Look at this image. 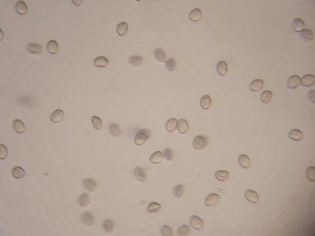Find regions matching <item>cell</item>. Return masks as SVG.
Listing matches in <instances>:
<instances>
[{"mask_svg": "<svg viewBox=\"0 0 315 236\" xmlns=\"http://www.w3.org/2000/svg\"><path fill=\"white\" fill-rule=\"evenodd\" d=\"M128 26V24L126 22H122L119 23L116 27L117 33L120 36L124 35L127 31Z\"/></svg>", "mask_w": 315, "mask_h": 236, "instance_id": "obj_28", "label": "cell"}, {"mask_svg": "<svg viewBox=\"0 0 315 236\" xmlns=\"http://www.w3.org/2000/svg\"><path fill=\"white\" fill-rule=\"evenodd\" d=\"M300 36L301 40L305 43L311 42L313 38V33L310 29L305 28L300 32Z\"/></svg>", "mask_w": 315, "mask_h": 236, "instance_id": "obj_6", "label": "cell"}, {"mask_svg": "<svg viewBox=\"0 0 315 236\" xmlns=\"http://www.w3.org/2000/svg\"><path fill=\"white\" fill-rule=\"evenodd\" d=\"M177 123V119L173 118L169 119L166 122L165 127L169 132H172L175 129Z\"/></svg>", "mask_w": 315, "mask_h": 236, "instance_id": "obj_32", "label": "cell"}, {"mask_svg": "<svg viewBox=\"0 0 315 236\" xmlns=\"http://www.w3.org/2000/svg\"><path fill=\"white\" fill-rule=\"evenodd\" d=\"M109 129L110 133L115 137L118 136L121 132L120 126L115 123L111 124L109 126Z\"/></svg>", "mask_w": 315, "mask_h": 236, "instance_id": "obj_33", "label": "cell"}, {"mask_svg": "<svg viewBox=\"0 0 315 236\" xmlns=\"http://www.w3.org/2000/svg\"><path fill=\"white\" fill-rule=\"evenodd\" d=\"M178 131L181 133L186 132L189 129V124L187 121L184 119H180L177 124Z\"/></svg>", "mask_w": 315, "mask_h": 236, "instance_id": "obj_25", "label": "cell"}, {"mask_svg": "<svg viewBox=\"0 0 315 236\" xmlns=\"http://www.w3.org/2000/svg\"><path fill=\"white\" fill-rule=\"evenodd\" d=\"M143 58L140 56H134L131 57L129 60L130 64L134 67L140 65L142 62Z\"/></svg>", "mask_w": 315, "mask_h": 236, "instance_id": "obj_36", "label": "cell"}, {"mask_svg": "<svg viewBox=\"0 0 315 236\" xmlns=\"http://www.w3.org/2000/svg\"><path fill=\"white\" fill-rule=\"evenodd\" d=\"M15 8L16 12L19 14H24L27 12V7L25 2L19 0L16 2Z\"/></svg>", "mask_w": 315, "mask_h": 236, "instance_id": "obj_13", "label": "cell"}, {"mask_svg": "<svg viewBox=\"0 0 315 236\" xmlns=\"http://www.w3.org/2000/svg\"><path fill=\"white\" fill-rule=\"evenodd\" d=\"M314 90L309 91L307 94L308 99L313 104H315V92Z\"/></svg>", "mask_w": 315, "mask_h": 236, "instance_id": "obj_46", "label": "cell"}, {"mask_svg": "<svg viewBox=\"0 0 315 236\" xmlns=\"http://www.w3.org/2000/svg\"><path fill=\"white\" fill-rule=\"evenodd\" d=\"M305 27V24L302 19L299 18H295L293 19L292 27L294 31L300 32L304 29Z\"/></svg>", "mask_w": 315, "mask_h": 236, "instance_id": "obj_19", "label": "cell"}, {"mask_svg": "<svg viewBox=\"0 0 315 236\" xmlns=\"http://www.w3.org/2000/svg\"><path fill=\"white\" fill-rule=\"evenodd\" d=\"M163 155L162 153L160 151H157L150 156L149 159L150 162L154 163H158L162 160Z\"/></svg>", "mask_w": 315, "mask_h": 236, "instance_id": "obj_34", "label": "cell"}, {"mask_svg": "<svg viewBox=\"0 0 315 236\" xmlns=\"http://www.w3.org/2000/svg\"><path fill=\"white\" fill-rule=\"evenodd\" d=\"M161 209V206L159 203L156 202H152L149 204L147 210L148 212L152 213L159 211Z\"/></svg>", "mask_w": 315, "mask_h": 236, "instance_id": "obj_39", "label": "cell"}, {"mask_svg": "<svg viewBox=\"0 0 315 236\" xmlns=\"http://www.w3.org/2000/svg\"><path fill=\"white\" fill-rule=\"evenodd\" d=\"M192 144L193 148L195 149L204 148L208 144V138L204 135H197L193 139Z\"/></svg>", "mask_w": 315, "mask_h": 236, "instance_id": "obj_2", "label": "cell"}, {"mask_svg": "<svg viewBox=\"0 0 315 236\" xmlns=\"http://www.w3.org/2000/svg\"><path fill=\"white\" fill-rule=\"evenodd\" d=\"M27 51L32 54L37 55L40 54L42 51L43 48L40 44L35 43H30L26 47Z\"/></svg>", "mask_w": 315, "mask_h": 236, "instance_id": "obj_7", "label": "cell"}, {"mask_svg": "<svg viewBox=\"0 0 315 236\" xmlns=\"http://www.w3.org/2000/svg\"><path fill=\"white\" fill-rule=\"evenodd\" d=\"M173 154V151L169 148H166L163 152L164 156L168 160H170L172 159Z\"/></svg>", "mask_w": 315, "mask_h": 236, "instance_id": "obj_45", "label": "cell"}, {"mask_svg": "<svg viewBox=\"0 0 315 236\" xmlns=\"http://www.w3.org/2000/svg\"><path fill=\"white\" fill-rule=\"evenodd\" d=\"M288 135L289 138L295 141H300L303 137V132L297 128L292 129L288 132Z\"/></svg>", "mask_w": 315, "mask_h": 236, "instance_id": "obj_10", "label": "cell"}, {"mask_svg": "<svg viewBox=\"0 0 315 236\" xmlns=\"http://www.w3.org/2000/svg\"><path fill=\"white\" fill-rule=\"evenodd\" d=\"M11 173L13 176L17 179L22 178L25 174V171L23 169L19 166L14 167L12 170Z\"/></svg>", "mask_w": 315, "mask_h": 236, "instance_id": "obj_29", "label": "cell"}, {"mask_svg": "<svg viewBox=\"0 0 315 236\" xmlns=\"http://www.w3.org/2000/svg\"><path fill=\"white\" fill-rule=\"evenodd\" d=\"M108 59L103 56H99L94 60L93 64L97 67H103L106 66L108 64Z\"/></svg>", "mask_w": 315, "mask_h": 236, "instance_id": "obj_21", "label": "cell"}, {"mask_svg": "<svg viewBox=\"0 0 315 236\" xmlns=\"http://www.w3.org/2000/svg\"><path fill=\"white\" fill-rule=\"evenodd\" d=\"M91 121L94 128L98 130L101 128L102 125V121L99 117L93 116L91 118Z\"/></svg>", "mask_w": 315, "mask_h": 236, "instance_id": "obj_41", "label": "cell"}, {"mask_svg": "<svg viewBox=\"0 0 315 236\" xmlns=\"http://www.w3.org/2000/svg\"><path fill=\"white\" fill-rule=\"evenodd\" d=\"M306 175L309 180L312 182L315 180V168L314 166L309 167L306 170Z\"/></svg>", "mask_w": 315, "mask_h": 236, "instance_id": "obj_38", "label": "cell"}, {"mask_svg": "<svg viewBox=\"0 0 315 236\" xmlns=\"http://www.w3.org/2000/svg\"><path fill=\"white\" fill-rule=\"evenodd\" d=\"M78 205L81 206H86L90 203V196L87 193H83L78 197Z\"/></svg>", "mask_w": 315, "mask_h": 236, "instance_id": "obj_26", "label": "cell"}, {"mask_svg": "<svg viewBox=\"0 0 315 236\" xmlns=\"http://www.w3.org/2000/svg\"><path fill=\"white\" fill-rule=\"evenodd\" d=\"M133 172L135 178L140 181H143L146 178L147 174L146 171L141 167H137L135 168Z\"/></svg>", "mask_w": 315, "mask_h": 236, "instance_id": "obj_18", "label": "cell"}, {"mask_svg": "<svg viewBox=\"0 0 315 236\" xmlns=\"http://www.w3.org/2000/svg\"><path fill=\"white\" fill-rule=\"evenodd\" d=\"M218 199L219 196L218 195L215 193H212L206 197L205 200V203L207 206H213L217 203Z\"/></svg>", "mask_w": 315, "mask_h": 236, "instance_id": "obj_12", "label": "cell"}, {"mask_svg": "<svg viewBox=\"0 0 315 236\" xmlns=\"http://www.w3.org/2000/svg\"><path fill=\"white\" fill-rule=\"evenodd\" d=\"M160 232L164 236H171L173 234V230L169 226L164 225L160 229Z\"/></svg>", "mask_w": 315, "mask_h": 236, "instance_id": "obj_40", "label": "cell"}, {"mask_svg": "<svg viewBox=\"0 0 315 236\" xmlns=\"http://www.w3.org/2000/svg\"><path fill=\"white\" fill-rule=\"evenodd\" d=\"M151 135V132L146 129H141L138 131L134 138V141L137 145L144 144Z\"/></svg>", "mask_w": 315, "mask_h": 236, "instance_id": "obj_1", "label": "cell"}, {"mask_svg": "<svg viewBox=\"0 0 315 236\" xmlns=\"http://www.w3.org/2000/svg\"><path fill=\"white\" fill-rule=\"evenodd\" d=\"M228 66L226 62L223 61H219L216 66V70L218 73L222 76H225L228 72Z\"/></svg>", "mask_w": 315, "mask_h": 236, "instance_id": "obj_23", "label": "cell"}, {"mask_svg": "<svg viewBox=\"0 0 315 236\" xmlns=\"http://www.w3.org/2000/svg\"><path fill=\"white\" fill-rule=\"evenodd\" d=\"M102 227L103 230L105 232H110L113 230L114 227V222L111 219H106L103 222Z\"/></svg>", "mask_w": 315, "mask_h": 236, "instance_id": "obj_31", "label": "cell"}, {"mask_svg": "<svg viewBox=\"0 0 315 236\" xmlns=\"http://www.w3.org/2000/svg\"><path fill=\"white\" fill-rule=\"evenodd\" d=\"M211 101L210 96L208 95H205L202 96L200 100V106L202 108L207 109L210 107Z\"/></svg>", "mask_w": 315, "mask_h": 236, "instance_id": "obj_24", "label": "cell"}, {"mask_svg": "<svg viewBox=\"0 0 315 236\" xmlns=\"http://www.w3.org/2000/svg\"><path fill=\"white\" fill-rule=\"evenodd\" d=\"M12 127L15 132L19 133H23L25 130V126L24 123L21 120L18 119L13 120Z\"/></svg>", "mask_w": 315, "mask_h": 236, "instance_id": "obj_16", "label": "cell"}, {"mask_svg": "<svg viewBox=\"0 0 315 236\" xmlns=\"http://www.w3.org/2000/svg\"><path fill=\"white\" fill-rule=\"evenodd\" d=\"M64 113L62 110L57 109L54 111L50 116V119L52 122L57 123L60 122L63 119Z\"/></svg>", "mask_w": 315, "mask_h": 236, "instance_id": "obj_14", "label": "cell"}, {"mask_svg": "<svg viewBox=\"0 0 315 236\" xmlns=\"http://www.w3.org/2000/svg\"><path fill=\"white\" fill-rule=\"evenodd\" d=\"M189 222L191 226L196 229H201L203 227V221L197 215H193L191 216Z\"/></svg>", "mask_w": 315, "mask_h": 236, "instance_id": "obj_8", "label": "cell"}, {"mask_svg": "<svg viewBox=\"0 0 315 236\" xmlns=\"http://www.w3.org/2000/svg\"><path fill=\"white\" fill-rule=\"evenodd\" d=\"M300 84V78L296 74L290 76L287 80V87L291 89H295L298 87Z\"/></svg>", "mask_w": 315, "mask_h": 236, "instance_id": "obj_3", "label": "cell"}, {"mask_svg": "<svg viewBox=\"0 0 315 236\" xmlns=\"http://www.w3.org/2000/svg\"><path fill=\"white\" fill-rule=\"evenodd\" d=\"M315 77L311 74H306L300 78V83L302 85L306 87L311 86L314 84Z\"/></svg>", "mask_w": 315, "mask_h": 236, "instance_id": "obj_5", "label": "cell"}, {"mask_svg": "<svg viewBox=\"0 0 315 236\" xmlns=\"http://www.w3.org/2000/svg\"><path fill=\"white\" fill-rule=\"evenodd\" d=\"M272 97V92L269 90H265L261 93L260 98L262 102L265 104H267L271 100Z\"/></svg>", "mask_w": 315, "mask_h": 236, "instance_id": "obj_27", "label": "cell"}, {"mask_svg": "<svg viewBox=\"0 0 315 236\" xmlns=\"http://www.w3.org/2000/svg\"><path fill=\"white\" fill-rule=\"evenodd\" d=\"M244 195L246 199L251 203H257L259 201V195L253 190L249 189L245 191Z\"/></svg>", "mask_w": 315, "mask_h": 236, "instance_id": "obj_9", "label": "cell"}, {"mask_svg": "<svg viewBox=\"0 0 315 236\" xmlns=\"http://www.w3.org/2000/svg\"><path fill=\"white\" fill-rule=\"evenodd\" d=\"M264 81L261 79H256L252 81L249 85V88L253 92L260 90L263 87Z\"/></svg>", "mask_w": 315, "mask_h": 236, "instance_id": "obj_11", "label": "cell"}, {"mask_svg": "<svg viewBox=\"0 0 315 236\" xmlns=\"http://www.w3.org/2000/svg\"><path fill=\"white\" fill-rule=\"evenodd\" d=\"M95 218L92 213L89 211L83 212L81 215L80 219L82 222L87 226L92 225L94 223Z\"/></svg>", "mask_w": 315, "mask_h": 236, "instance_id": "obj_4", "label": "cell"}, {"mask_svg": "<svg viewBox=\"0 0 315 236\" xmlns=\"http://www.w3.org/2000/svg\"><path fill=\"white\" fill-rule=\"evenodd\" d=\"M216 178L220 181H225L228 179L229 176V172L225 170H221L216 171L215 173Z\"/></svg>", "mask_w": 315, "mask_h": 236, "instance_id": "obj_30", "label": "cell"}, {"mask_svg": "<svg viewBox=\"0 0 315 236\" xmlns=\"http://www.w3.org/2000/svg\"><path fill=\"white\" fill-rule=\"evenodd\" d=\"M155 58L158 61L162 62L165 61V54L164 51L161 49H156L154 53Z\"/></svg>", "mask_w": 315, "mask_h": 236, "instance_id": "obj_35", "label": "cell"}, {"mask_svg": "<svg viewBox=\"0 0 315 236\" xmlns=\"http://www.w3.org/2000/svg\"><path fill=\"white\" fill-rule=\"evenodd\" d=\"M46 48L49 53L51 54H54L58 50V45L57 42L55 40H50L47 42Z\"/></svg>", "mask_w": 315, "mask_h": 236, "instance_id": "obj_22", "label": "cell"}, {"mask_svg": "<svg viewBox=\"0 0 315 236\" xmlns=\"http://www.w3.org/2000/svg\"><path fill=\"white\" fill-rule=\"evenodd\" d=\"M72 1L73 3L76 6L80 5L82 2V0H72Z\"/></svg>", "mask_w": 315, "mask_h": 236, "instance_id": "obj_47", "label": "cell"}, {"mask_svg": "<svg viewBox=\"0 0 315 236\" xmlns=\"http://www.w3.org/2000/svg\"><path fill=\"white\" fill-rule=\"evenodd\" d=\"M190 226L188 225H184L180 226L177 230V233L179 236H185L189 233Z\"/></svg>", "mask_w": 315, "mask_h": 236, "instance_id": "obj_37", "label": "cell"}, {"mask_svg": "<svg viewBox=\"0 0 315 236\" xmlns=\"http://www.w3.org/2000/svg\"><path fill=\"white\" fill-rule=\"evenodd\" d=\"M8 151L7 147L4 145L0 144V159H3L8 155Z\"/></svg>", "mask_w": 315, "mask_h": 236, "instance_id": "obj_44", "label": "cell"}, {"mask_svg": "<svg viewBox=\"0 0 315 236\" xmlns=\"http://www.w3.org/2000/svg\"><path fill=\"white\" fill-rule=\"evenodd\" d=\"M165 66L169 71H173L175 66V62L174 59L172 58L169 59L165 62Z\"/></svg>", "mask_w": 315, "mask_h": 236, "instance_id": "obj_43", "label": "cell"}, {"mask_svg": "<svg viewBox=\"0 0 315 236\" xmlns=\"http://www.w3.org/2000/svg\"><path fill=\"white\" fill-rule=\"evenodd\" d=\"M201 16L202 13L200 9L198 8H196L190 11L189 17L191 21L197 22L200 20Z\"/></svg>", "mask_w": 315, "mask_h": 236, "instance_id": "obj_20", "label": "cell"}, {"mask_svg": "<svg viewBox=\"0 0 315 236\" xmlns=\"http://www.w3.org/2000/svg\"><path fill=\"white\" fill-rule=\"evenodd\" d=\"M184 190L182 185H179L176 186L173 190V194L177 198H179L181 196Z\"/></svg>", "mask_w": 315, "mask_h": 236, "instance_id": "obj_42", "label": "cell"}, {"mask_svg": "<svg viewBox=\"0 0 315 236\" xmlns=\"http://www.w3.org/2000/svg\"><path fill=\"white\" fill-rule=\"evenodd\" d=\"M238 161L239 165L243 168H247L250 165V158L245 154H242L240 155L238 157Z\"/></svg>", "mask_w": 315, "mask_h": 236, "instance_id": "obj_17", "label": "cell"}, {"mask_svg": "<svg viewBox=\"0 0 315 236\" xmlns=\"http://www.w3.org/2000/svg\"><path fill=\"white\" fill-rule=\"evenodd\" d=\"M82 186L87 190L90 192L93 191L96 187V183L93 179L87 178L85 179L82 182Z\"/></svg>", "mask_w": 315, "mask_h": 236, "instance_id": "obj_15", "label": "cell"}]
</instances>
